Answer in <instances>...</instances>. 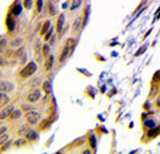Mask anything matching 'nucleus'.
<instances>
[{
  "mask_svg": "<svg viewBox=\"0 0 160 154\" xmlns=\"http://www.w3.org/2000/svg\"><path fill=\"white\" fill-rule=\"evenodd\" d=\"M36 71H38L36 63H35V62H29L27 66L24 67L22 71H20V77H22V78H29L31 75H33Z\"/></svg>",
  "mask_w": 160,
  "mask_h": 154,
  "instance_id": "nucleus-1",
  "label": "nucleus"
},
{
  "mask_svg": "<svg viewBox=\"0 0 160 154\" xmlns=\"http://www.w3.org/2000/svg\"><path fill=\"white\" fill-rule=\"evenodd\" d=\"M26 117H27V122L31 123V125H35V123H38L40 121V114L38 111H33V110L27 111Z\"/></svg>",
  "mask_w": 160,
  "mask_h": 154,
  "instance_id": "nucleus-2",
  "label": "nucleus"
},
{
  "mask_svg": "<svg viewBox=\"0 0 160 154\" xmlns=\"http://www.w3.org/2000/svg\"><path fill=\"white\" fill-rule=\"evenodd\" d=\"M40 95H42V93H40L39 88H33V90L27 95V101H28V102H31V103L38 102L39 99H40Z\"/></svg>",
  "mask_w": 160,
  "mask_h": 154,
  "instance_id": "nucleus-3",
  "label": "nucleus"
},
{
  "mask_svg": "<svg viewBox=\"0 0 160 154\" xmlns=\"http://www.w3.org/2000/svg\"><path fill=\"white\" fill-rule=\"evenodd\" d=\"M13 90V84L8 81H0V91L11 93Z\"/></svg>",
  "mask_w": 160,
  "mask_h": 154,
  "instance_id": "nucleus-4",
  "label": "nucleus"
},
{
  "mask_svg": "<svg viewBox=\"0 0 160 154\" xmlns=\"http://www.w3.org/2000/svg\"><path fill=\"white\" fill-rule=\"evenodd\" d=\"M12 111H13V107L9 106V105H7L2 111H0V119L9 118V117H11V114H12Z\"/></svg>",
  "mask_w": 160,
  "mask_h": 154,
  "instance_id": "nucleus-5",
  "label": "nucleus"
},
{
  "mask_svg": "<svg viewBox=\"0 0 160 154\" xmlns=\"http://www.w3.org/2000/svg\"><path fill=\"white\" fill-rule=\"evenodd\" d=\"M26 135V138H27V141H36L38 138H39V135H38V133L35 131V130H27V133L24 134Z\"/></svg>",
  "mask_w": 160,
  "mask_h": 154,
  "instance_id": "nucleus-6",
  "label": "nucleus"
},
{
  "mask_svg": "<svg viewBox=\"0 0 160 154\" xmlns=\"http://www.w3.org/2000/svg\"><path fill=\"white\" fill-rule=\"evenodd\" d=\"M8 102H9V98L8 95L4 91H0V107H4V106H7L8 105Z\"/></svg>",
  "mask_w": 160,
  "mask_h": 154,
  "instance_id": "nucleus-7",
  "label": "nucleus"
},
{
  "mask_svg": "<svg viewBox=\"0 0 160 154\" xmlns=\"http://www.w3.org/2000/svg\"><path fill=\"white\" fill-rule=\"evenodd\" d=\"M6 26L8 28V31H12V29L15 28V20H13V18H12V13L8 15V16L6 18Z\"/></svg>",
  "mask_w": 160,
  "mask_h": 154,
  "instance_id": "nucleus-8",
  "label": "nucleus"
},
{
  "mask_svg": "<svg viewBox=\"0 0 160 154\" xmlns=\"http://www.w3.org/2000/svg\"><path fill=\"white\" fill-rule=\"evenodd\" d=\"M20 12H22V4L19 3V0H16V3L13 4V7L11 9V13L15 15V16H18V15H20Z\"/></svg>",
  "mask_w": 160,
  "mask_h": 154,
  "instance_id": "nucleus-9",
  "label": "nucleus"
},
{
  "mask_svg": "<svg viewBox=\"0 0 160 154\" xmlns=\"http://www.w3.org/2000/svg\"><path fill=\"white\" fill-rule=\"evenodd\" d=\"M82 23H83V20H82V16H76V19H75V22H73V26H72V29L75 32L76 31H79V28H80V26H82Z\"/></svg>",
  "mask_w": 160,
  "mask_h": 154,
  "instance_id": "nucleus-10",
  "label": "nucleus"
},
{
  "mask_svg": "<svg viewBox=\"0 0 160 154\" xmlns=\"http://www.w3.org/2000/svg\"><path fill=\"white\" fill-rule=\"evenodd\" d=\"M63 26H64V15L63 13H60L59 15V19H58V22H56V28H58V31H63Z\"/></svg>",
  "mask_w": 160,
  "mask_h": 154,
  "instance_id": "nucleus-11",
  "label": "nucleus"
},
{
  "mask_svg": "<svg viewBox=\"0 0 160 154\" xmlns=\"http://www.w3.org/2000/svg\"><path fill=\"white\" fill-rule=\"evenodd\" d=\"M43 88L44 91H46V94H51L52 93V86H51V82L49 81H46L43 83Z\"/></svg>",
  "mask_w": 160,
  "mask_h": 154,
  "instance_id": "nucleus-12",
  "label": "nucleus"
},
{
  "mask_svg": "<svg viewBox=\"0 0 160 154\" xmlns=\"http://www.w3.org/2000/svg\"><path fill=\"white\" fill-rule=\"evenodd\" d=\"M48 11H49V15H51V16H55V15L58 13L56 8H55V4L52 2H48Z\"/></svg>",
  "mask_w": 160,
  "mask_h": 154,
  "instance_id": "nucleus-13",
  "label": "nucleus"
},
{
  "mask_svg": "<svg viewBox=\"0 0 160 154\" xmlns=\"http://www.w3.org/2000/svg\"><path fill=\"white\" fill-rule=\"evenodd\" d=\"M20 117H22V110H20V109H16V110H15L13 109V111H12V114H11V119H19Z\"/></svg>",
  "mask_w": 160,
  "mask_h": 154,
  "instance_id": "nucleus-14",
  "label": "nucleus"
},
{
  "mask_svg": "<svg viewBox=\"0 0 160 154\" xmlns=\"http://www.w3.org/2000/svg\"><path fill=\"white\" fill-rule=\"evenodd\" d=\"M83 0H72V4H71V11H75V9H78L80 6H82Z\"/></svg>",
  "mask_w": 160,
  "mask_h": 154,
  "instance_id": "nucleus-15",
  "label": "nucleus"
},
{
  "mask_svg": "<svg viewBox=\"0 0 160 154\" xmlns=\"http://www.w3.org/2000/svg\"><path fill=\"white\" fill-rule=\"evenodd\" d=\"M49 28H51V23H49V20H48V22H46L43 24V28H42V31H40V34H42V35H46Z\"/></svg>",
  "mask_w": 160,
  "mask_h": 154,
  "instance_id": "nucleus-16",
  "label": "nucleus"
},
{
  "mask_svg": "<svg viewBox=\"0 0 160 154\" xmlns=\"http://www.w3.org/2000/svg\"><path fill=\"white\" fill-rule=\"evenodd\" d=\"M53 61H55V58H53L52 55H49V56L47 58V62H46V70H49V68L52 67Z\"/></svg>",
  "mask_w": 160,
  "mask_h": 154,
  "instance_id": "nucleus-17",
  "label": "nucleus"
},
{
  "mask_svg": "<svg viewBox=\"0 0 160 154\" xmlns=\"http://www.w3.org/2000/svg\"><path fill=\"white\" fill-rule=\"evenodd\" d=\"M68 52H69V48L64 46V48H63V54H62V56H60V62H64V61H66L67 56H68Z\"/></svg>",
  "mask_w": 160,
  "mask_h": 154,
  "instance_id": "nucleus-18",
  "label": "nucleus"
},
{
  "mask_svg": "<svg viewBox=\"0 0 160 154\" xmlns=\"http://www.w3.org/2000/svg\"><path fill=\"white\" fill-rule=\"evenodd\" d=\"M8 140H9V135H8L7 133L2 134V135H0V146H3L6 142H8Z\"/></svg>",
  "mask_w": 160,
  "mask_h": 154,
  "instance_id": "nucleus-19",
  "label": "nucleus"
},
{
  "mask_svg": "<svg viewBox=\"0 0 160 154\" xmlns=\"http://www.w3.org/2000/svg\"><path fill=\"white\" fill-rule=\"evenodd\" d=\"M49 52H51V47H49V44H44L43 46V54H44V56L48 58L49 56Z\"/></svg>",
  "mask_w": 160,
  "mask_h": 154,
  "instance_id": "nucleus-20",
  "label": "nucleus"
},
{
  "mask_svg": "<svg viewBox=\"0 0 160 154\" xmlns=\"http://www.w3.org/2000/svg\"><path fill=\"white\" fill-rule=\"evenodd\" d=\"M33 6V0H23V7L27 9H31Z\"/></svg>",
  "mask_w": 160,
  "mask_h": 154,
  "instance_id": "nucleus-21",
  "label": "nucleus"
},
{
  "mask_svg": "<svg viewBox=\"0 0 160 154\" xmlns=\"http://www.w3.org/2000/svg\"><path fill=\"white\" fill-rule=\"evenodd\" d=\"M26 143H27V138H24V140H18V141H15L13 145L16 146V147H20V146L26 145Z\"/></svg>",
  "mask_w": 160,
  "mask_h": 154,
  "instance_id": "nucleus-22",
  "label": "nucleus"
},
{
  "mask_svg": "<svg viewBox=\"0 0 160 154\" xmlns=\"http://www.w3.org/2000/svg\"><path fill=\"white\" fill-rule=\"evenodd\" d=\"M22 43H23V39H22V38H18V39H15V40L11 42V46H12V47H18V46H20Z\"/></svg>",
  "mask_w": 160,
  "mask_h": 154,
  "instance_id": "nucleus-23",
  "label": "nucleus"
},
{
  "mask_svg": "<svg viewBox=\"0 0 160 154\" xmlns=\"http://www.w3.org/2000/svg\"><path fill=\"white\" fill-rule=\"evenodd\" d=\"M6 47H7V40L6 39H2V40H0V52H3L4 50H6Z\"/></svg>",
  "mask_w": 160,
  "mask_h": 154,
  "instance_id": "nucleus-24",
  "label": "nucleus"
},
{
  "mask_svg": "<svg viewBox=\"0 0 160 154\" xmlns=\"http://www.w3.org/2000/svg\"><path fill=\"white\" fill-rule=\"evenodd\" d=\"M27 130H28V129H27V125H23L22 127L19 129V131H18V133L20 134V135H24V134L27 133Z\"/></svg>",
  "mask_w": 160,
  "mask_h": 154,
  "instance_id": "nucleus-25",
  "label": "nucleus"
},
{
  "mask_svg": "<svg viewBox=\"0 0 160 154\" xmlns=\"http://www.w3.org/2000/svg\"><path fill=\"white\" fill-rule=\"evenodd\" d=\"M159 133H160V127H158L156 130H151V131H148V135H149V137H156Z\"/></svg>",
  "mask_w": 160,
  "mask_h": 154,
  "instance_id": "nucleus-26",
  "label": "nucleus"
},
{
  "mask_svg": "<svg viewBox=\"0 0 160 154\" xmlns=\"http://www.w3.org/2000/svg\"><path fill=\"white\" fill-rule=\"evenodd\" d=\"M73 46H75V40H73V39H68L67 43H66V47H68L69 50H71Z\"/></svg>",
  "mask_w": 160,
  "mask_h": 154,
  "instance_id": "nucleus-27",
  "label": "nucleus"
},
{
  "mask_svg": "<svg viewBox=\"0 0 160 154\" xmlns=\"http://www.w3.org/2000/svg\"><path fill=\"white\" fill-rule=\"evenodd\" d=\"M22 110H24V111H31L32 107H31V105H28V103H24V105L22 106Z\"/></svg>",
  "mask_w": 160,
  "mask_h": 154,
  "instance_id": "nucleus-28",
  "label": "nucleus"
},
{
  "mask_svg": "<svg viewBox=\"0 0 160 154\" xmlns=\"http://www.w3.org/2000/svg\"><path fill=\"white\" fill-rule=\"evenodd\" d=\"M52 32H53V29H52V28H49V29H48V32L46 34V35H44V39H46V40H48L49 38H52Z\"/></svg>",
  "mask_w": 160,
  "mask_h": 154,
  "instance_id": "nucleus-29",
  "label": "nucleus"
},
{
  "mask_svg": "<svg viewBox=\"0 0 160 154\" xmlns=\"http://www.w3.org/2000/svg\"><path fill=\"white\" fill-rule=\"evenodd\" d=\"M36 8H38V12H40L43 9V0H38V3H36Z\"/></svg>",
  "mask_w": 160,
  "mask_h": 154,
  "instance_id": "nucleus-30",
  "label": "nucleus"
},
{
  "mask_svg": "<svg viewBox=\"0 0 160 154\" xmlns=\"http://www.w3.org/2000/svg\"><path fill=\"white\" fill-rule=\"evenodd\" d=\"M7 131V127L6 126H0V135H2V134H4Z\"/></svg>",
  "mask_w": 160,
  "mask_h": 154,
  "instance_id": "nucleus-31",
  "label": "nucleus"
},
{
  "mask_svg": "<svg viewBox=\"0 0 160 154\" xmlns=\"http://www.w3.org/2000/svg\"><path fill=\"white\" fill-rule=\"evenodd\" d=\"M146 126H147V127H153V126H155V123L151 122V121H148V122H146Z\"/></svg>",
  "mask_w": 160,
  "mask_h": 154,
  "instance_id": "nucleus-32",
  "label": "nucleus"
},
{
  "mask_svg": "<svg viewBox=\"0 0 160 154\" xmlns=\"http://www.w3.org/2000/svg\"><path fill=\"white\" fill-rule=\"evenodd\" d=\"M143 51H146V46H144V47H140V51L136 52V55H140V54H142Z\"/></svg>",
  "mask_w": 160,
  "mask_h": 154,
  "instance_id": "nucleus-33",
  "label": "nucleus"
},
{
  "mask_svg": "<svg viewBox=\"0 0 160 154\" xmlns=\"http://www.w3.org/2000/svg\"><path fill=\"white\" fill-rule=\"evenodd\" d=\"M26 59H27V54L24 52V54H23V56H22V63H26Z\"/></svg>",
  "mask_w": 160,
  "mask_h": 154,
  "instance_id": "nucleus-34",
  "label": "nucleus"
},
{
  "mask_svg": "<svg viewBox=\"0 0 160 154\" xmlns=\"http://www.w3.org/2000/svg\"><path fill=\"white\" fill-rule=\"evenodd\" d=\"M39 83H40L39 79H33V81H32V84H38V86H39Z\"/></svg>",
  "mask_w": 160,
  "mask_h": 154,
  "instance_id": "nucleus-35",
  "label": "nucleus"
},
{
  "mask_svg": "<svg viewBox=\"0 0 160 154\" xmlns=\"http://www.w3.org/2000/svg\"><path fill=\"white\" fill-rule=\"evenodd\" d=\"M6 64V62H4V59L3 58H0V66H4Z\"/></svg>",
  "mask_w": 160,
  "mask_h": 154,
  "instance_id": "nucleus-36",
  "label": "nucleus"
},
{
  "mask_svg": "<svg viewBox=\"0 0 160 154\" xmlns=\"http://www.w3.org/2000/svg\"><path fill=\"white\" fill-rule=\"evenodd\" d=\"M55 39H56L55 36H52V38H51V44H53V43H55Z\"/></svg>",
  "mask_w": 160,
  "mask_h": 154,
  "instance_id": "nucleus-37",
  "label": "nucleus"
},
{
  "mask_svg": "<svg viewBox=\"0 0 160 154\" xmlns=\"http://www.w3.org/2000/svg\"><path fill=\"white\" fill-rule=\"evenodd\" d=\"M158 107H160V98L158 99Z\"/></svg>",
  "mask_w": 160,
  "mask_h": 154,
  "instance_id": "nucleus-38",
  "label": "nucleus"
},
{
  "mask_svg": "<svg viewBox=\"0 0 160 154\" xmlns=\"http://www.w3.org/2000/svg\"><path fill=\"white\" fill-rule=\"evenodd\" d=\"M0 126H2V122H0Z\"/></svg>",
  "mask_w": 160,
  "mask_h": 154,
  "instance_id": "nucleus-39",
  "label": "nucleus"
},
{
  "mask_svg": "<svg viewBox=\"0 0 160 154\" xmlns=\"http://www.w3.org/2000/svg\"><path fill=\"white\" fill-rule=\"evenodd\" d=\"M0 75H2V72H0Z\"/></svg>",
  "mask_w": 160,
  "mask_h": 154,
  "instance_id": "nucleus-40",
  "label": "nucleus"
}]
</instances>
